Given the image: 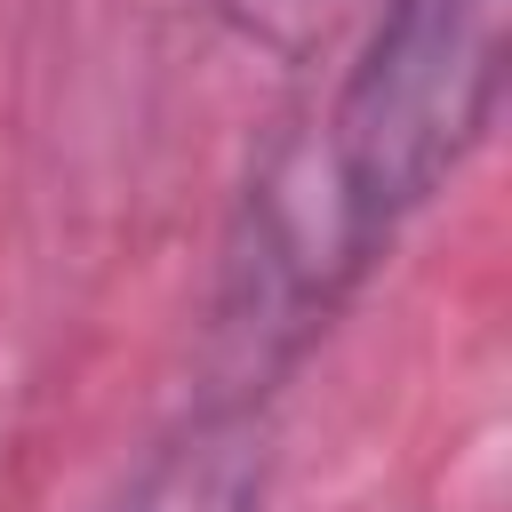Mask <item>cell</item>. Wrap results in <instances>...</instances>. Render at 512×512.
Returning a JSON list of instances; mask_svg holds the SVG:
<instances>
[{"label":"cell","mask_w":512,"mask_h":512,"mask_svg":"<svg viewBox=\"0 0 512 512\" xmlns=\"http://www.w3.org/2000/svg\"><path fill=\"white\" fill-rule=\"evenodd\" d=\"M504 24L512 0H376L360 56L344 64L320 136L280 152L256 184L248 280L264 328H328L344 288L392 248V232L488 144L504 104Z\"/></svg>","instance_id":"6da1fadb"},{"label":"cell","mask_w":512,"mask_h":512,"mask_svg":"<svg viewBox=\"0 0 512 512\" xmlns=\"http://www.w3.org/2000/svg\"><path fill=\"white\" fill-rule=\"evenodd\" d=\"M264 480H272L264 408L232 392V400H208L168 448H152L120 512H264Z\"/></svg>","instance_id":"7a4b0ae2"},{"label":"cell","mask_w":512,"mask_h":512,"mask_svg":"<svg viewBox=\"0 0 512 512\" xmlns=\"http://www.w3.org/2000/svg\"><path fill=\"white\" fill-rule=\"evenodd\" d=\"M360 8H368V0H208V16H216L240 48L272 56V64H312Z\"/></svg>","instance_id":"3957f363"}]
</instances>
